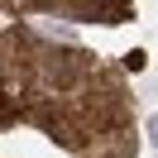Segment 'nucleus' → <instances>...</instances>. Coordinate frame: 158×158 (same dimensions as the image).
<instances>
[{
    "label": "nucleus",
    "mask_w": 158,
    "mask_h": 158,
    "mask_svg": "<svg viewBox=\"0 0 158 158\" xmlns=\"http://www.w3.org/2000/svg\"><path fill=\"white\" fill-rule=\"evenodd\" d=\"M39 62H43L48 86H58V91H72V86H81V81L91 77V58L77 53V48H43Z\"/></svg>",
    "instance_id": "nucleus-1"
},
{
    "label": "nucleus",
    "mask_w": 158,
    "mask_h": 158,
    "mask_svg": "<svg viewBox=\"0 0 158 158\" xmlns=\"http://www.w3.org/2000/svg\"><path fill=\"white\" fill-rule=\"evenodd\" d=\"M101 19H106V24H125V19H134V10H125V5H115V10H101Z\"/></svg>",
    "instance_id": "nucleus-2"
},
{
    "label": "nucleus",
    "mask_w": 158,
    "mask_h": 158,
    "mask_svg": "<svg viewBox=\"0 0 158 158\" xmlns=\"http://www.w3.org/2000/svg\"><path fill=\"white\" fill-rule=\"evenodd\" d=\"M125 67H129V72H139V67H144V53H139V48H134V53H125Z\"/></svg>",
    "instance_id": "nucleus-3"
}]
</instances>
